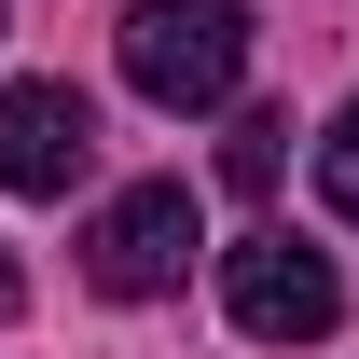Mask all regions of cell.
Returning <instances> with one entry per match:
<instances>
[{"mask_svg": "<svg viewBox=\"0 0 359 359\" xmlns=\"http://www.w3.org/2000/svg\"><path fill=\"white\" fill-rule=\"evenodd\" d=\"M14 304H28V276H14V249H0V318H14Z\"/></svg>", "mask_w": 359, "mask_h": 359, "instance_id": "cell-7", "label": "cell"}, {"mask_svg": "<svg viewBox=\"0 0 359 359\" xmlns=\"http://www.w3.org/2000/svg\"><path fill=\"white\" fill-rule=\"evenodd\" d=\"M318 194H332V222H359V97L332 111V138H318Z\"/></svg>", "mask_w": 359, "mask_h": 359, "instance_id": "cell-6", "label": "cell"}, {"mask_svg": "<svg viewBox=\"0 0 359 359\" xmlns=\"http://www.w3.org/2000/svg\"><path fill=\"white\" fill-rule=\"evenodd\" d=\"M276 166H290V111H235L222 180H235V194H276Z\"/></svg>", "mask_w": 359, "mask_h": 359, "instance_id": "cell-5", "label": "cell"}, {"mask_svg": "<svg viewBox=\"0 0 359 359\" xmlns=\"http://www.w3.org/2000/svg\"><path fill=\"white\" fill-rule=\"evenodd\" d=\"M97 111L69 83H0V194H83Z\"/></svg>", "mask_w": 359, "mask_h": 359, "instance_id": "cell-4", "label": "cell"}, {"mask_svg": "<svg viewBox=\"0 0 359 359\" xmlns=\"http://www.w3.org/2000/svg\"><path fill=\"white\" fill-rule=\"evenodd\" d=\"M125 83L152 111H222L249 83V0H125Z\"/></svg>", "mask_w": 359, "mask_h": 359, "instance_id": "cell-1", "label": "cell"}, {"mask_svg": "<svg viewBox=\"0 0 359 359\" xmlns=\"http://www.w3.org/2000/svg\"><path fill=\"white\" fill-rule=\"evenodd\" d=\"M222 304L249 346H318L332 318H346V276H332V249H304V235H235L222 249Z\"/></svg>", "mask_w": 359, "mask_h": 359, "instance_id": "cell-2", "label": "cell"}, {"mask_svg": "<svg viewBox=\"0 0 359 359\" xmlns=\"http://www.w3.org/2000/svg\"><path fill=\"white\" fill-rule=\"evenodd\" d=\"M194 235H208V222H194V194H180V180H125V194L83 222V276L111 290V304H152V290H180Z\"/></svg>", "mask_w": 359, "mask_h": 359, "instance_id": "cell-3", "label": "cell"}]
</instances>
